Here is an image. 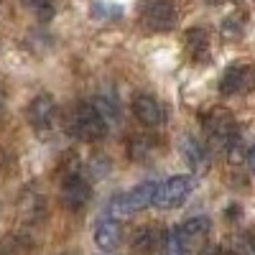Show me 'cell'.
Here are the masks:
<instances>
[{
    "mask_svg": "<svg viewBox=\"0 0 255 255\" xmlns=\"http://www.w3.org/2000/svg\"><path fill=\"white\" fill-rule=\"evenodd\" d=\"M28 123L36 128V130H49V128H54V120H56V102L51 95H38L31 100L28 105Z\"/></svg>",
    "mask_w": 255,
    "mask_h": 255,
    "instance_id": "7",
    "label": "cell"
},
{
    "mask_svg": "<svg viewBox=\"0 0 255 255\" xmlns=\"http://www.w3.org/2000/svg\"><path fill=\"white\" fill-rule=\"evenodd\" d=\"M186 46H189L191 54H194V59H197L199 54H204L207 46H209V36H207V31H202V28H191V31L186 33Z\"/></svg>",
    "mask_w": 255,
    "mask_h": 255,
    "instance_id": "19",
    "label": "cell"
},
{
    "mask_svg": "<svg viewBox=\"0 0 255 255\" xmlns=\"http://www.w3.org/2000/svg\"><path fill=\"white\" fill-rule=\"evenodd\" d=\"M220 33L225 41H240L243 33H245V23H243V18L238 15H230L222 20V26H220Z\"/></svg>",
    "mask_w": 255,
    "mask_h": 255,
    "instance_id": "18",
    "label": "cell"
},
{
    "mask_svg": "<svg viewBox=\"0 0 255 255\" xmlns=\"http://www.w3.org/2000/svg\"><path fill=\"white\" fill-rule=\"evenodd\" d=\"M194 189V179L189 174H179V176H171L161 184H156V194H153V207H161V209H171V207H179L184 204V199L191 194Z\"/></svg>",
    "mask_w": 255,
    "mask_h": 255,
    "instance_id": "3",
    "label": "cell"
},
{
    "mask_svg": "<svg viewBox=\"0 0 255 255\" xmlns=\"http://www.w3.org/2000/svg\"><path fill=\"white\" fill-rule=\"evenodd\" d=\"M140 20L151 31H168L176 26V5L171 0H143Z\"/></svg>",
    "mask_w": 255,
    "mask_h": 255,
    "instance_id": "4",
    "label": "cell"
},
{
    "mask_svg": "<svg viewBox=\"0 0 255 255\" xmlns=\"http://www.w3.org/2000/svg\"><path fill=\"white\" fill-rule=\"evenodd\" d=\"M248 87H250V67H245V64L230 67L220 79V92L225 97H235V95L245 92Z\"/></svg>",
    "mask_w": 255,
    "mask_h": 255,
    "instance_id": "10",
    "label": "cell"
},
{
    "mask_svg": "<svg viewBox=\"0 0 255 255\" xmlns=\"http://www.w3.org/2000/svg\"><path fill=\"white\" fill-rule=\"evenodd\" d=\"M95 243H97V248L105 250V253L115 250V248L123 243V225H120L115 217H102V220H97V225H95Z\"/></svg>",
    "mask_w": 255,
    "mask_h": 255,
    "instance_id": "9",
    "label": "cell"
},
{
    "mask_svg": "<svg viewBox=\"0 0 255 255\" xmlns=\"http://www.w3.org/2000/svg\"><path fill=\"white\" fill-rule=\"evenodd\" d=\"M90 197H92V186L87 184V179H84V176L69 174L67 179H64L59 199H61V204L67 207V209H74V212L82 209L84 204L90 202Z\"/></svg>",
    "mask_w": 255,
    "mask_h": 255,
    "instance_id": "6",
    "label": "cell"
},
{
    "mask_svg": "<svg viewBox=\"0 0 255 255\" xmlns=\"http://www.w3.org/2000/svg\"><path fill=\"white\" fill-rule=\"evenodd\" d=\"M3 102H5V95H3V92H0V110H3Z\"/></svg>",
    "mask_w": 255,
    "mask_h": 255,
    "instance_id": "23",
    "label": "cell"
},
{
    "mask_svg": "<svg viewBox=\"0 0 255 255\" xmlns=\"http://www.w3.org/2000/svg\"><path fill=\"white\" fill-rule=\"evenodd\" d=\"M225 151H227V158H230V163L235 166V168L248 166V163L253 161V148H250V143H248V138H245L243 133L232 135Z\"/></svg>",
    "mask_w": 255,
    "mask_h": 255,
    "instance_id": "12",
    "label": "cell"
},
{
    "mask_svg": "<svg viewBox=\"0 0 255 255\" xmlns=\"http://www.w3.org/2000/svg\"><path fill=\"white\" fill-rule=\"evenodd\" d=\"M191 245H194V243L184 235L181 227L166 230L163 232V240H161V248H163L166 255H189L191 253Z\"/></svg>",
    "mask_w": 255,
    "mask_h": 255,
    "instance_id": "13",
    "label": "cell"
},
{
    "mask_svg": "<svg viewBox=\"0 0 255 255\" xmlns=\"http://www.w3.org/2000/svg\"><path fill=\"white\" fill-rule=\"evenodd\" d=\"M90 13H92L97 20H113V18H120V15H123V8H120V5H110V3H105V0H97Z\"/></svg>",
    "mask_w": 255,
    "mask_h": 255,
    "instance_id": "20",
    "label": "cell"
},
{
    "mask_svg": "<svg viewBox=\"0 0 255 255\" xmlns=\"http://www.w3.org/2000/svg\"><path fill=\"white\" fill-rule=\"evenodd\" d=\"M69 133L79 140H100L108 133V123L92 102H79L69 115Z\"/></svg>",
    "mask_w": 255,
    "mask_h": 255,
    "instance_id": "1",
    "label": "cell"
},
{
    "mask_svg": "<svg viewBox=\"0 0 255 255\" xmlns=\"http://www.w3.org/2000/svg\"><path fill=\"white\" fill-rule=\"evenodd\" d=\"M204 130H207V151L217 153V151H225V148H227L230 138L238 133V125H235V120H232L227 113L217 110L204 123Z\"/></svg>",
    "mask_w": 255,
    "mask_h": 255,
    "instance_id": "5",
    "label": "cell"
},
{
    "mask_svg": "<svg viewBox=\"0 0 255 255\" xmlns=\"http://www.w3.org/2000/svg\"><path fill=\"white\" fill-rule=\"evenodd\" d=\"M28 243L20 238H8L3 245H0V255H26Z\"/></svg>",
    "mask_w": 255,
    "mask_h": 255,
    "instance_id": "22",
    "label": "cell"
},
{
    "mask_svg": "<svg viewBox=\"0 0 255 255\" xmlns=\"http://www.w3.org/2000/svg\"><path fill=\"white\" fill-rule=\"evenodd\" d=\"M179 227L184 230V235H186L191 243H199V240H204V238L209 235L212 222H209V217H191V220L181 222Z\"/></svg>",
    "mask_w": 255,
    "mask_h": 255,
    "instance_id": "16",
    "label": "cell"
},
{
    "mask_svg": "<svg viewBox=\"0 0 255 255\" xmlns=\"http://www.w3.org/2000/svg\"><path fill=\"white\" fill-rule=\"evenodd\" d=\"M181 156L186 158V163L194 168V171H204L207 168V148L194 138V135H181Z\"/></svg>",
    "mask_w": 255,
    "mask_h": 255,
    "instance_id": "11",
    "label": "cell"
},
{
    "mask_svg": "<svg viewBox=\"0 0 255 255\" xmlns=\"http://www.w3.org/2000/svg\"><path fill=\"white\" fill-rule=\"evenodd\" d=\"M161 240H163V230H158V227H140L135 232V238H133V245H135L138 253L148 255V253H153V250L161 248Z\"/></svg>",
    "mask_w": 255,
    "mask_h": 255,
    "instance_id": "14",
    "label": "cell"
},
{
    "mask_svg": "<svg viewBox=\"0 0 255 255\" xmlns=\"http://www.w3.org/2000/svg\"><path fill=\"white\" fill-rule=\"evenodd\" d=\"M153 194H156V184L153 181H145L130 191H123V194L110 199V215L115 217H130L135 212H143L153 204Z\"/></svg>",
    "mask_w": 255,
    "mask_h": 255,
    "instance_id": "2",
    "label": "cell"
},
{
    "mask_svg": "<svg viewBox=\"0 0 255 255\" xmlns=\"http://www.w3.org/2000/svg\"><path fill=\"white\" fill-rule=\"evenodd\" d=\"M133 113L145 128H161L166 123V110L153 95H135Z\"/></svg>",
    "mask_w": 255,
    "mask_h": 255,
    "instance_id": "8",
    "label": "cell"
},
{
    "mask_svg": "<svg viewBox=\"0 0 255 255\" xmlns=\"http://www.w3.org/2000/svg\"><path fill=\"white\" fill-rule=\"evenodd\" d=\"M92 105L97 108V113L102 115V120L108 123V128H110V125H120V110H118L115 100H110V97H97V100H92Z\"/></svg>",
    "mask_w": 255,
    "mask_h": 255,
    "instance_id": "17",
    "label": "cell"
},
{
    "mask_svg": "<svg viewBox=\"0 0 255 255\" xmlns=\"http://www.w3.org/2000/svg\"><path fill=\"white\" fill-rule=\"evenodd\" d=\"M156 151V140L151 135H133L130 140H128V156H130L133 161H148L153 156Z\"/></svg>",
    "mask_w": 255,
    "mask_h": 255,
    "instance_id": "15",
    "label": "cell"
},
{
    "mask_svg": "<svg viewBox=\"0 0 255 255\" xmlns=\"http://www.w3.org/2000/svg\"><path fill=\"white\" fill-rule=\"evenodd\" d=\"M28 10H33L41 20H49L54 15V0H20Z\"/></svg>",
    "mask_w": 255,
    "mask_h": 255,
    "instance_id": "21",
    "label": "cell"
}]
</instances>
